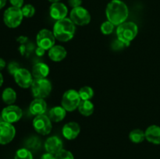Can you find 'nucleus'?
<instances>
[{
	"label": "nucleus",
	"mask_w": 160,
	"mask_h": 159,
	"mask_svg": "<svg viewBox=\"0 0 160 159\" xmlns=\"http://www.w3.org/2000/svg\"><path fill=\"white\" fill-rule=\"evenodd\" d=\"M100 29H101L102 33L103 34L108 35V34H110L113 31L114 25L112 24L111 22H109V20H108V21H106L104 22V23H102V24L101 25Z\"/></svg>",
	"instance_id": "nucleus-28"
},
{
	"label": "nucleus",
	"mask_w": 160,
	"mask_h": 159,
	"mask_svg": "<svg viewBox=\"0 0 160 159\" xmlns=\"http://www.w3.org/2000/svg\"><path fill=\"white\" fill-rule=\"evenodd\" d=\"M68 3L73 8L79 7L82 3V0H68Z\"/></svg>",
	"instance_id": "nucleus-32"
},
{
	"label": "nucleus",
	"mask_w": 160,
	"mask_h": 159,
	"mask_svg": "<svg viewBox=\"0 0 160 159\" xmlns=\"http://www.w3.org/2000/svg\"><path fill=\"white\" fill-rule=\"evenodd\" d=\"M33 126L38 133L42 135H48L52 130V121L49 117L45 115V114L37 115L33 120Z\"/></svg>",
	"instance_id": "nucleus-8"
},
{
	"label": "nucleus",
	"mask_w": 160,
	"mask_h": 159,
	"mask_svg": "<svg viewBox=\"0 0 160 159\" xmlns=\"http://www.w3.org/2000/svg\"><path fill=\"white\" fill-rule=\"evenodd\" d=\"M81 132V127L79 124L75 122H70L63 126L62 129V136L67 140H73L77 138Z\"/></svg>",
	"instance_id": "nucleus-15"
},
{
	"label": "nucleus",
	"mask_w": 160,
	"mask_h": 159,
	"mask_svg": "<svg viewBox=\"0 0 160 159\" xmlns=\"http://www.w3.org/2000/svg\"><path fill=\"white\" fill-rule=\"evenodd\" d=\"M41 159H56V155L47 152L42 156Z\"/></svg>",
	"instance_id": "nucleus-34"
},
{
	"label": "nucleus",
	"mask_w": 160,
	"mask_h": 159,
	"mask_svg": "<svg viewBox=\"0 0 160 159\" xmlns=\"http://www.w3.org/2000/svg\"><path fill=\"white\" fill-rule=\"evenodd\" d=\"M145 139L153 144H160V126L152 125L145 132Z\"/></svg>",
	"instance_id": "nucleus-17"
},
{
	"label": "nucleus",
	"mask_w": 160,
	"mask_h": 159,
	"mask_svg": "<svg viewBox=\"0 0 160 159\" xmlns=\"http://www.w3.org/2000/svg\"><path fill=\"white\" fill-rule=\"evenodd\" d=\"M68 12L67 7L61 2H55L52 4L49 9L50 16L52 19L56 20H62L66 18Z\"/></svg>",
	"instance_id": "nucleus-13"
},
{
	"label": "nucleus",
	"mask_w": 160,
	"mask_h": 159,
	"mask_svg": "<svg viewBox=\"0 0 160 159\" xmlns=\"http://www.w3.org/2000/svg\"><path fill=\"white\" fill-rule=\"evenodd\" d=\"M36 40H37L38 46L46 51L54 46L56 37L53 34V32L50 31L49 30L42 29L38 33Z\"/></svg>",
	"instance_id": "nucleus-9"
},
{
	"label": "nucleus",
	"mask_w": 160,
	"mask_h": 159,
	"mask_svg": "<svg viewBox=\"0 0 160 159\" xmlns=\"http://www.w3.org/2000/svg\"><path fill=\"white\" fill-rule=\"evenodd\" d=\"M23 115L21 108L17 105H10L4 108L2 111V118L3 121L9 123L18 122Z\"/></svg>",
	"instance_id": "nucleus-10"
},
{
	"label": "nucleus",
	"mask_w": 160,
	"mask_h": 159,
	"mask_svg": "<svg viewBox=\"0 0 160 159\" xmlns=\"http://www.w3.org/2000/svg\"><path fill=\"white\" fill-rule=\"evenodd\" d=\"M47 109V104L43 98H35L31 101L30 104L29 110L32 115H43Z\"/></svg>",
	"instance_id": "nucleus-16"
},
{
	"label": "nucleus",
	"mask_w": 160,
	"mask_h": 159,
	"mask_svg": "<svg viewBox=\"0 0 160 159\" xmlns=\"http://www.w3.org/2000/svg\"><path fill=\"white\" fill-rule=\"evenodd\" d=\"M2 84H3V76H2V74L0 73V87L2 85Z\"/></svg>",
	"instance_id": "nucleus-38"
},
{
	"label": "nucleus",
	"mask_w": 160,
	"mask_h": 159,
	"mask_svg": "<svg viewBox=\"0 0 160 159\" xmlns=\"http://www.w3.org/2000/svg\"><path fill=\"white\" fill-rule=\"evenodd\" d=\"M6 66V62L2 59H0V70H3Z\"/></svg>",
	"instance_id": "nucleus-36"
},
{
	"label": "nucleus",
	"mask_w": 160,
	"mask_h": 159,
	"mask_svg": "<svg viewBox=\"0 0 160 159\" xmlns=\"http://www.w3.org/2000/svg\"><path fill=\"white\" fill-rule=\"evenodd\" d=\"M49 73V67L44 62L36 63L32 68V76L35 79H45Z\"/></svg>",
	"instance_id": "nucleus-19"
},
{
	"label": "nucleus",
	"mask_w": 160,
	"mask_h": 159,
	"mask_svg": "<svg viewBox=\"0 0 160 159\" xmlns=\"http://www.w3.org/2000/svg\"><path fill=\"white\" fill-rule=\"evenodd\" d=\"M45 151L48 153L56 155L59 151L62 149V141L56 136L50 137L45 142Z\"/></svg>",
	"instance_id": "nucleus-14"
},
{
	"label": "nucleus",
	"mask_w": 160,
	"mask_h": 159,
	"mask_svg": "<svg viewBox=\"0 0 160 159\" xmlns=\"http://www.w3.org/2000/svg\"><path fill=\"white\" fill-rule=\"evenodd\" d=\"M41 147V140H39L38 137H32L28 139L27 141V147L28 150H32V151H36L38 150Z\"/></svg>",
	"instance_id": "nucleus-26"
},
{
	"label": "nucleus",
	"mask_w": 160,
	"mask_h": 159,
	"mask_svg": "<svg viewBox=\"0 0 160 159\" xmlns=\"http://www.w3.org/2000/svg\"><path fill=\"white\" fill-rule=\"evenodd\" d=\"M16 83L22 88L31 87L33 83L32 74L27 69L20 68L13 75Z\"/></svg>",
	"instance_id": "nucleus-12"
},
{
	"label": "nucleus",
	"mask_w": 160,
	"mask_h": 159,
	"mask_svg": "<svg viewBox=\"0 0 160 159\" xmlns=\"http://www.w3.org/2000/svg\"><path fill=\"white\" fill-rule=\"evenodd\" d=\"M75 24L70 19L64 18L56 21L53 26V34L56 39L62 42L71 40L75 34Z\"/></svg>",
	"instance_id": "nucleus-2"
},
{
	"label": "nucleus",
	"mask_w": 160,
	"mask_h": 159,
	"mask_svg": "<svg viewBox=\"0 0 160 159\" xmlns=\"http://www.w3.org/2000/svg\"><path fill=\"white\" fill-rule=\"evenodd\" d=\"M81 99L79 93L77 90L70 89L67 90L62 95V106L67 112H73L78 108Z\"/></svg>",
	"instance_id": "nucleus-6"
},
{
	"label": "nucleus",
	"mask_w": 160,
	"mask_h": 159,
	"mask_svg": "<svg viewBox=\"0 0 160 159\" xmlns=\"http://www.w3.org/2000/svg\"><path fill=\"white\" fill-rule=\"evenodd\" d=\"M56 159H74L70 151L62 149L56 154Z\"/></svg>",
	"instance_id": "nucleus-29"
},
{
	"label": "nucleus",
	"mask_w": 160,
	"mask_h": 159,
	"mask_svg": "<svg viewBox=\"0 0 160 159\" xmlns=\"http://www.w3.org/2000/svg\"><path fill=\"white\" fill-rule=\"evenodd\" d=\"M124 46H126V45H125L123 42H121L120 41H119L118 39H117V41H116L113 43V45H112V48H113L114 50H119L123 48Z\"/></svg>",
	"instance_id": "nucleus-31"
},
{
	"label": "nucleus",
	"mask_w": 160,
	"mask_h": 159,
	"mask_svg": "<svg viewBox=\"0 0 160 159\" xmlns=\"http://www.w3.org/2000/svg\"><path fill=\"white\" fill-rule=\"evenodd\" d=\"M6 1H7V0H0V9H2L5 6H6Z\"/></svg>",
	"instance_id": "nucleus-37"
},
{
	"label": "nucleus",
	"mask_w": 160,
	"mask_h": 159,
	"mask_svg": "<svg viewBox=\"0 0 160 159\" xmlns=\"http://www.w3.org/2000/svg\"><path fill=\"white\" fill-rule=\"evenodd\" d=\"M67 56V50L61 45H54L48 50V57L53 62H60Z\"/></svg>",
	"instance_id": "nucleus-18"
},
{
	"label": "nucleus",
	"mask_w": 160,
	"mask_h": 159,
	"mask_svg": "<svg viewBox=\"0 0 160 159\" xmlns=\"http://www.w3.org/2000/svg\"><path fill=\"white\" fill-rule=\"evenodd\" d=\"M31 91L35 98H45L49 95L52 84L48 79H35L31 85Z\"/></svg>",
	"instance_id": "nucleus-5"
},
{
	"label": "nucleus",
	"mask_w": 160,
	"mask_h": 159,
	"mask_svg": "<svg viewBox=\"0 0 160 159\" xmlns=\"http://www.w3.org/2000/svg\"><path fill=\"white\" fill-rule=\"evenodd\" d=\"M129 138L133 143H140L143 142L145 139V133L143 130L140 129H133L129 134Z\"/></svg>",
	"instance_id": "nucleus-23"
},
{
	"label": "nucleus",
	"mask_w": 160,
	"mask_h": 159,
	"mask_svg": "<svg viewBox=\"0 0 160 159\" xmlns=\"http://www.w3.org/2000/svg\"><path fill=\"white\" fill-rule=\"evenodd\" d=\"M20 69V65L16 62H11L8 65V71L11 75H14Z\"/></svg>",
	"instance_id": "nucleus-30"
},
{
	"label": "nucleus",
	"mask_w": 160,
	"mask_h": 159,
	"mask_svg": "<svg viewBox=\"0 0 160 159\" xmlns=\"http://www.w3.org/2000/svg\"><path fill=\"white\" fill-rule=\"evenodd\" d=\"M78 93L81 97V99L83 101H88V100L92 99L94 96L93 89L88 86H84V87H81Z\"/></svg>",
	"instance_id": "nucleus-24"
},
{
	"label": "nucleus",
	"mask_w": 160,
	"mask_h": 159,
	"mask_svg": "<svg viewBox=\"0 0 160 159\" xmlns=\"http://www.w3.org/2000/svg\"><path fill=\"white\" fill-rule=\"evenodd\" d=\"M67 115V111L62 106H56L50 109L48 117L50 120L54 123H59L64 119Z\"/></svg>",
	"instance_id": "nucleus-20"
},
{
	"label": "nucleus",
	"mask_w": 160,
	"mask_h": 159,
	"mask_svg": "<svg viewBox=\"0 0 160 159\" xmlns=\"http://www.w3.org/2000/svg\"><path fill=\"white\" fill-rule=\"evenodd\" d=\"M14 159H33V156L28 148H21L16 152Z\"/></svg>",
	"instance_id": "nucleus-25"
},
{
	"label": "nucleus",
	"mask_w": 160,
	"mask_h": 159,
	"mask_svg": "<svg viewBox=\"0 0 160 159\" xmlns=\"http://www.w3.org/2000/svg\"><path fill=\"white\" fill-rule=\"evenodd\" d=\"M45 49H43V48H40V47H38L37 49L35 50V52L36 54H37V55L38 56H42L44 55V54H45Z\"/></svg>",
	"instance_id": "nucleus-35"
},
{
	"label": "nucleus",
	"mask_w": 160,
	"mask_h": 159,
	"mask_svg": "<svg viewBox=\"0 0 160 159\" xmlns=\"http://www.w3.org/2000/svg\"><path fill=\"white\" fill-rule=\"evenodd\" d=\"M16 134L15 127L12 123L0 122V144H7L13 140Z\"/></svg>",
	"instance_id": "nucleus-11"
},
{
	"label": "nucleus",
	"mask_w": 160,
	"mask_h": 159,
	"mask_svg": "<svg viewBox=\"0 0 160 159\" xmlns=\"http://www.w3.org/2000/svg\"><path fill=\"white\" fill-rule=\"evenodd\" d=\"M138 32V27L134 22H124L119 25L117 29V35L119 41L126 46H129L131 42L135 38Z\"/></svg>",
	"instance_id": "nucleus-3"
},
{
	"label": "nucleus",
	"mask_w": 160,
	"mask_h": 159,
	"mask_svg": "<svg viewBox=\"0 0 160 159\" xmlns=\"http://www.w3.org/2000/svg\"><path fill=\"white\" fill-rule=\"evenodd\" d=\"M23 15L21 8L11 6L4 12L3 20L5 24L10 28H16L21 23Z\"/></svg>",
	"instance_id": "nucleus-4"
},
{
	"label": "nucleus",
	"mask_w": 160,
	"mask_h": 159,
	"mask_svg": "<svg viewBox=\"0 0 160 159\" xmlns=\"http://www.w3.org/2000/svg\"><path fill=\"white\" fill-rule=\"evenodd\" d=\"M2 101L7 104H12L17 100V93L15 90L11 87H7L5 89L2 94Z\"/></svg>",
	"instance_id": "nucleus-22"
},
{
	"label": "nucleus",
	"mask_w": 160,
	"mask_h": 159,
	"mask_svg": "<svg viewBox=\"0 0 160 159\" xmlns=\"http://www.w3.org/2000/svg\"><path fill=\"white\" fill-rule=\"evenodd\" d=\"M49 2H51L52 3H55V2H59V0H48Z\"/></svg>",
	"instance_id": "nucleus-39"
},
{
	"label": "nucleus",
	"mask_w": 160,
	"mask_h": 159,
	"mask_svg": "<svg viewBox=\"0 0 160 159\" xmlns=\"http://www.w3.org/2000/svg\"><path fill=\"white\" fill-rule=\"evenodd\" d=\"M78 108L80 113L82 115L90 116L94 112V104L90 100H88V101L81 100Z\"/></svg>",
	"instance_id": "nucleus-21"
},
{
	"label": "nucleus",
	"mask_w": 160,
	"mask_h": 159,
	"mask_svg": "<svg viewBox=\"0 0 160 159\" xmlns=\"http://www.w3.org/2000/svg\"><path fill=\"white\" fill-rule=\"evenodd\" d=\"M22 13H23V17H27V18H30L32 17L35 13V9L34 6L31 4H27L21 8Z\"/></svg>",
	"instance_id": "nucleus-27"
},
{
	"label": "nucleus",
	"mask_w": 160,
	"mask_h": 159,
	"mask_svg": "<svg viewBox=\"0 0 160 159\" xmlns=\"http://www.w3.org/2000/svg\"><path fill=\"white\" fill-rule=\"evenodd\" d=\"M70 20L75 25L85 26L90 23L91 15L87 9L79 6L73 8L70 12Z\"/></svg>",
	"instance_id": "nucleus-7"
},
{
	"label": "nucleus",
	"mask_w": 160,
	"mask_h": 159,
	"mask_svg": "<svg viewBox=\"0 0 160 159\" xmlns=\"http://www.w3.org/2000/svg\"><path fill=\"white\" fill-rule=\"evenodd\" d=\"M108 20L114 26H119L124 23L128 17V8L120 0H112L107 5L106 10Z\"/></svg>",
	"instance_id": "nucleus-1"
},
{
	"label": "nucleus",
	"mask_w": 160,
	"mask_h": 159,
	"mask_svg": "<svg viewBox=\"0 0 160 159\" xmlns=\"http://www.w3.org/2000/svg\"><path fill=\"white\" fill-rule=\"evenodd\" d=\"M12 6L17 8H21L23 5V0H9Z\"/></svg>",
	"instance_id": "nucleus-33"
}]
</instances>
